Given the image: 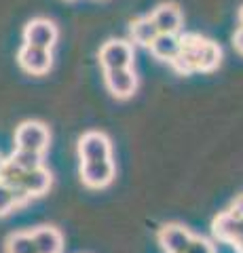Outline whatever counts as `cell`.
Returning a JSON list of instances; mask_svg holds the SVG:
<instances>
[{
  "label": "cell",
  "mask_w": 243,
  "mask_h": 253,
  "mask_svg": "<svg viewBox=\"0 0 243 253\" xmlns=\"http://www.w3.org/2000/svg\"><path fill=\"white\" fill-rule=\"evenodd\" d=\"M49 129L38 121H26L15 131V148L34 150V152H45L49 148Z\"/></svg>",
  "instance_id": "1"
},
{
  "label": "cell",
  "mask_w": 243,
  "mask_h": 253,
  "mask_svg": "<svg viewBox=\"0 0 243 253\" xmlns=\"http://www.w3.org/2000/svg\"><path fill=\"white\" fill-rule=\"evenodd\" d=\"M81 179L87 188H106L114 179V163L110 158L104 161H81Z\"/></svg>",
  "instance_id": "2"
},
{
  "label": "cell",
  "mask_w": 243,
  "mask_h": 253,
  "mask_svg": "<svg viewBox=\"0 0 243 253\" xmlns=\"http://www.w3.org/2000/svg\"><path fill=\"white\" fill-rule=\"evenodd\" d=\"M17 61L28 74L43 76V74L49 72V68L53 63L51 49H43V46H34V44L23 42V46L17 53Z\"/></svg>",
  "instance_id": "3"
},
{
  "label": "cell",
  "mask_w": 243,
  "mask_h": 253,
  "mask_svg": "<svg viewBox=\"0 0 243 253\" xmlns=\"http://www.w3.org/2000/svg\"><path fill=\"white\" fill-rule=\"evenodd\" d=\"M23 42L43 46V49H51V46L57 42L55 23L45 19V17H36L32 21H28L26 28H23Z\"/></svg>",
  "instance_id": "4"
},
{
  "label": "cell",
  "mask_w": 243,
  "mask_h": 253,
  "mask_svg": "<svg viewBox=\"0 0 243 253\" xmlns=\"http://www.w3.org/2000/svg\"><path fill=\"white\" fill-rule=\"evenodd\" d=\"M99 63L104 70L131 68L133 63V46L125 41H108L99 49Z\"/></svg>",
  "instance_id": "5"
},
{
  "label": "cell",
  "mask_w": 243,
  "mask_h": 253,
  "mask_svg": "<svg viewBox=\"0 0 243 253\" xmlns=\"http://www.w3.org/2000/svg\"><path fill=\"white\" fill-rule=\"evenodd\" d=\"M110 154H112V146L104 133L89 131L78 139V156H81V161H104V158H110Z\"/></svg>",
  "instance_id": "6"
},
{
  "label": "cell",
  "mask_w": 243,
  "mask_h": 253,
  "mask_svg": "<svg viewBox=\"0 0 243 253\" xmlns=\"http://www.w3.org/2000/svg\"><path fill=\"white\" fill-rule=\"evenodd\" d=\"M106 89L110 91L112 97L116 99H127L136 93L138 78L133 74L131 68H116V70H106Z\"/></svg>",
  "instance_id": "7"
},
{
  "label": "cell",
  "mask_w": 243,
  "mask_h": 253,
  "mask_svg": "<svg viewBox=\"0 0 243 253\" xmlns=\"http://www.w3.org/2000/svg\"><path fill=\"white\" fill-rule=\"evenodd\" d=\"M156 239H159V245L165 253H184L188 243L193 239V234L180 224H167L159 230Z\"/></svg>",
  "instance_id": "8"
},
{
  "label": "cell",
  "mask_w": 243,
  "mask_h": 253,
  "mask_svg": "<svg viewBox=\"0 0 243 253\" xmlns=\"http://www.w3.org/2000/svg\"><path fill=\"white\" fill-rule=\"evenodd\" d=\"M211 230H214V236L218 241L235 243L243 234V217L239 215V213H235L233 209L224 211L214 219Z\"/></svg>",
  "instance_id": "9"
},
{
  "label": "cell",
  "mask_w": 243,
  "mask_h": 253,
  "mask_svg": "<svg viewBox=\"0 0 243 253\" xmlns=\"http://www.w3.org/2000/svg\"><path fill=\"white\" fill-rule=\"evenodd\" d=\"M159 34H178L182 28V13L176 4H161L150 15Z\"/></svg>",
  "instance_id": "10"
},
{
  "label": "cell",
  "mask_w": 243,
  "mask_h": 253,
  "mask_svg": "<svg viewBox=\"0 0 243 253\" xmlns=\"http://www.w3.org/2000/svg\"><path fill=\"white\" fill-rule=\"evenodd\" d=\"M32 239L38 247V253H61L64 251V239L61 232L53 226H41L32 230Z\"/></svg>",
  "instance_id": "11"
},
{
  "label": "cell",
  "mask_w": 243,
  "mask_h": 253,
  "mask_svg": "<svg viewBox=\"0 0 243 253\" xmlns=\"http://www.w3.org/2000/svg\"><path fill=\"white\" fill-rule=\"evenodd\" d=\"M180 46H182L180 36H176V34H156V38L150 42V51H152V55L156 59L171 63L178 57Z\"/></svg>",
  "instance_id": "12"
},
{
  "label": "cell",
  "mask_w": 243,
  "mask_h": 253,
  "mask_svg": "<svg viewBox=\"0 0 243 253\" xmlns=\"http://www.w3.org/2000/svg\"><path fill=\"white\" fill-rule=\"evenodd\" d=\"M51 173L47 171L45 167H38V169H32V171H26L21 177V186L26 188V192L30 196H43L47 190L51 188Z\"/></svg>",
  "instance_id": "13"
},
{
  "label": "cell",
  "mask_w": 243,
  "mask_h": 253,
  "mask_svg": "<svg viewBox=\"0 0 243 253\" xmlns=\"http://www.w3.org/2000/svg\"><path fill=\"white\" fill-rule=\"evenodd\" d=\"M156 34H159V30H156V26L152 23L150 17H142V19H136L131 23V38H133V42H138L142 46H150V42L156 38Z\"/></svg>",
  "instance_id": "14"
},
{
  "label": "cell",
  "mask_w": 243,
  "mask_h": 253,
  "mask_svg": "<svg viewBox=\"0 0 243 253\" xmlns=\"http://www.w3.org/2000/svg\"><path fill=\"white\" fill-rule=\"evenodd\" d=\"M9 161L15 165L17 169L23 173L43 167V152H34V150H23V148H15V152L9 156Z\"/></svg>",
  "instance_id": "15"
},
{
  "label": "cell",
  "mask_w": 243,
  "mask_h": 253,
  "mask_svg": "<svg viewBox=\"0 0 243 253\" xmlns=\"http://www.w3.org/2000/svg\"><path fill=\"white\" fill-rule=\"evenodd\" d=\"M220 59H222L220 46L205 38L201 46V55H199V72H211V70H216Z\"/></svg>",
  "instance_id": "16"
},
{
  "label": "cell",
  "mask_w": 243,
  "mask_h": 253,
  "mask_svg": "<svg viewBox=\"0 0 243 253\" xmlns=\"http://www.w3.org/2000/svg\"><path fill=\"white\" fill-rule=\"evenodd\" d=\"M6 253H38L32 232H13L6 239Z\"/></svg>",
  "instance_id": "17"
},
{
  "label": "cell",
  "mask_w": 243,
  "mask_h": 253,
  "mask_svg": "<svg viewBox=\"0 0 243 253\" xmlns=\"http://www.w3.org/2000/svg\"><path fill=\"white\" fill-rule=\"evenodd\" d=\"M21 177H23V171L17 169L15 165L6 158V161L2 163V167H0V184H4V186H19L21 184Z\"/></svg>",
  "instance_id": "18"
},
{
  "label": "cell",
  "mask_w": 243,
  "mask_h": 253,
  "mask_svg": "<svg viewBox=\"0 0 243 253\" xmlns=\"http://www.w3.org/2000/svg\"><path fill=\"white\" fill-rule=\"evenodd\" d=\"M15 207H17V205H15L11 188L4 186V184H0V217L9 215V213H11Z\"/></svg>",
  "instance_id": "19"
},
{
  "label": "cell",
  "mask_w": 243,
  "mask_h": 253,
  "mask_svg": "<svg viewBox=\"0 0 243 253\" xmlns=\"http://www.w3.org/2000/svg\"><path fill=\"white\" fill-rule=\"evenodd\" d=\"M184 253H216V249H214V245H211L207 239H201V236H193Z\"/></svg>",
  "instance_id": "20"
},
{
  "label": "cell",
  "mask_w": 243,
  "mask_h": 253,
  "mask_svg": "<svg viewBox=\"0 0 243 253\" xmlns=\"http://www.w3.org/2000/svg\"><path fill=\"white\" fill-rule=\"evenodd\" d=\"M233 46L243 55V28H239L237 32H235V36H233Z\"/></svg>",
  "instance_id": "21"
},
{
  "label": "cell",
  "mask_w": 243,
  "mask_h": 253,
  "mask_svg": "<svg viewBox=\"0 0 243 253\" xmlns=\"http://www.w3.org/2000/svg\"><path fill=\"white\" fill-rule=\"evenodd\" d=\"M233 211H235V213H239V215L243 217V196H241V199L235 201V205H233Z\"/></svg>",
  "instance_id": "22"
},
{
  "label": "cell",
  "mask_w": 243,
  "mask_h": 253,
  "mask_svg": "<svg viewBox=\"0 0 243 253\" xmlns=\"http://www.w3.org/2000/svg\"><path fill=\"white\" fill-rule=\"evenodd\" d=\"M233 245H235V249H237L239 253H243V234H241V236H239V239H237V241H235Z\"/></svg>",
  "instance_id": "23"
},
{
  "label": "cell",
  "mask_w": 243,
  "mask_h": 253,
  "mask_svg": "<svg viewBox=\"0 0 243 253\" xmlns=\"http://www.w3.org/2000/svg\"><path fill=\"white\" fill-rule=\"evenodd\" d=\"M237 17H239V28H243V6L239 9V15H237Z\"/></svg>",
  "instance_id": "24"
},
{
  "label": "cell",
  "mask_w": 243,
  "mask_h": 253,
  "mask_svg": "<svg viewBox=\"0 0 243 253\" xmlns=\"http://www.w3.org/2000/svg\"><path fill=\"white\" fill-rule=\"evenodd\" d=\"M2 163H4V158H2V156H0V167H2Z\"/></svg>",
  "instance_id": "25"
}]
</instances>
